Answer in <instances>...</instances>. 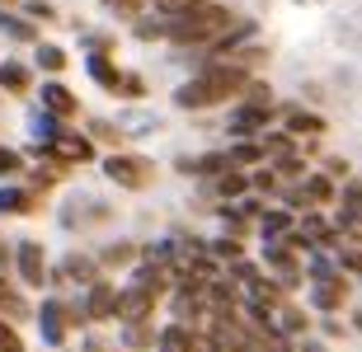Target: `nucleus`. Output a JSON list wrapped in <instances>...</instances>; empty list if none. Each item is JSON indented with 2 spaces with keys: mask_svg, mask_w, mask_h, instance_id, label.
<instances>
[{
  "mask_svg": "<svg viewBox=\"0 0 362 352\" xmlns=\"http://www.w3.org/2000/svg\"><path fill=\"white\" fill-rule=\"evenodd\" d=\"M165 33L175 42H212V38H226L230 33V10L226 5H198V10H184L175 14L170 24H165Z\"/></svg>",
  "mask_w": 362,
  "mask_h": 352,
  "instance_id": "obj_1",
  "label": "nucleus"
},
{
  "mask_svg": "<svg viewBox=\"0 0 362 352\" xmlns=\"http://www.w3.org/2000/svg\"><path fill=\"white\" fill-rule=\"evenodd\" d=\"M240 90H245V71L240 66H212L207 75L188 80L175 99L184 104V109H212V104H221V99H230V95H240Z\"/></svg>",
  "mask_w": 362,
  "mask_h": 352,
  "instance_id": "obj_2",
  "label": "nucleus"
},
{
  "mask_svg": "<svg viewBox=\"0 0 362 352\" xmlns=\"http://www.w3.org/2000/svg\"><path fill=\"white\" fill-rule=\"evenodd\" d=\"M151 174H156V169H151L146 160H136V155H113V160H108V178L122 183V188H146Z\"/></svg>",
  "mask_w": 362,
  "mask_h": 352,
  "instance_id": "obj_3",
  "label": "nucleus"
},
{
  "mask_svg": "<svg viewBox=\"0 0 362 352\" xmlns=\"http://www.w3.org/2000/svg\"><path fill=\"white\" fill-rule=\"evenodd\" d=\"M19 268H24V277L33 286L42 282V249H38V244H19Z\"/></svg>",
  "mask_w": 362,
  "mask_h": 352,
  "instance_id": "obj_4",
  "label": "nucleus"
},
{
  "mask_svg": "<svg viewBox=\"0 0 362 352\" xmlns=\"http://www.w3.org/2000/svg\"><path fill=\"white\" fill-rule=\"evenodd\" d=\"M113 310H118L113 291H108V286H94V296H90V315H94V320H104V315H113Z\"/></svg>",
  "mask_w": 362,
  "mask_h": 352,
  "instance_id": "obj_5",
  "label": "nucleus"
},
{
  "mask_svg": "<svg viewBox=\"0 0 362 352\" xmlns=\"http://www.w3.org/2000/svg\"><path fill=\"white\" fill-rule=\"evenodd\" d=\"M165 352H193V339H188V329H165V339H160Z\"/></svg>",
  "mask_w": 362,
  "mask_h": 352,
  "instance_id": "obj_6",
  "label": "nucleus"
},
{
  "mask_svg": "<svg viewBox=\"0 0 362 352\" xmlns=\"http://www.w3.org/2000/svg\"><path fill=\"white\" fill-rule=\"evenodd\" d=\"M42 99H47V109H52V113H71V109H76L62 85H47V90H42Z\"/></svg>",
  "mask_w": 362,
  "mask_h": 352,
  "instance_id": "obj_7",
  "label": "nucleus"
},
{
  "mask_svg": "<svg viewBox=\"0 0 362 352\" xmlns=\"http://www.w3.org/2000/svg\"><path fill=\"white\" fill-rule=\"evenodd\" d=\"M90 71H94V80H99V85H108V90H118V71H113V66H108V61H104V56H94V61H90Z\"/></svg>",
  "mask_w": 362,
  "mask_h": 352,
  "instance_id": "obj_8",
  "label": "nucleus"
},
{
  "mask_svg": "<svg viewBox=\"0 0 362 352\" xmlns=\"http://www.w3.org/2000/svg\"><path fill=\"white\" fill-rule=\"evenodd\" d=\"M264 118H269V113H264V109H250V113H235V132H255V127H264Z\"/></svg>",
  "mask_w": 362,
  "mask_h": 352,
  "instance_id": "obj_9",
  "label": "nucleus"
},
{
  "mask_svg": "<svg viewBox=\"0 0 362 352\" xmlns=\"http://www.w3.org/2000/svg\"><path fill=\"white\" fill-rule=\"evenodd\" d=\"M0 85H10V90H28V71L24 66H5V71H0Z\"/></svg>",
  "mask_w": 362,
  "mask_h": 352,
  "instance_id": "obj_10",
  "label": "nucleus"
},
{
  "mask_svg": "<svg viewBox=\"0 0 362 352\" xmlns=\"http://www.w3.org/2000/svg\"><path fill=\"white\" fill-rule=\"evenodd\" d=\"M57 150H62V155H71V160H90V155H94L90 141H57Z\"/></svg>",
  "mask_w": 362,
  "mask_h": 352,
  "instance_id": "obj_11",
  "label": "nucleus"
},
{
  "mask_svg": "<svg viewBox=\"0 0 362 352\" xmlns=\"http://www.w3.org/2000/svg\"><path fill=\"white\" fill-rule=\"evenodd\" d=\"M198 5H207V0H156V10L165 14H184V10H198Z\"/></svg>",
  "mask_w": 362,
  "mask_h": 352,
  "instance_id": "obj_12",
  "label": "nucleus"
},
{
  "mask_svg": "<svg viewBox=\"0 0 362 352\" xmlns=\"http://www.w3.org/2000/svg\"><path fill=\"white\" fill-rule=\"evenodd\" d=\"M292 132H325V122L310 113H292Z\"/></svg>",
  "mask_w": 362,
  "mask_h": 352,
  "instance_id": "obj_13",
  "label": "nucleus"
},
{
  "mask_svg": "<svg viewBox=\"0 0 362 352\" xmlns=\"http://www.w3.org/2000/svg\"><path fill=\"white\" fill-rule=\"evenodd\" d=\"M5 207H10V212H28V198L24 193H5L0 188V212H5Z\"/></svg>",
  "mask_w": 362,
  "mask_h": 352,
  "instance_id": "obj_14",
  "label": "nucleus"
},
{
  "mask_svg": "<svg viewBox=\"0 0 362 352\" xmlns=\"http://www.w3.org/2000/svg\"><path fill=\"white\" fill-rule=\"evenodd\" d=\"M0 305H5L10 315H24V310H28V305H24L19 296H14V291H5V282H0Z\"/></svg>",
  "mask_w": 362,
  "mask_h": 352,
  "instance_id": "obj_15",
  "label": "nucleus"
},
{
  "mask_svg": "<svg viewBox=\"0 0 362 352\" xmlns=\"http://www.w3.org/2000/svg\"><path fill=\"white\" fill-rule=\"evenodd\" d=\"M38 61H42L47 71H62V66H66V56L57 52V47H42V52H38Z\"/></svg>",
  "mask_w": 362,
  "mask_h": 352,
  "instance_id": "obj_16",
  "label": "nucleus"
},
{
  "mask_svg": "<svg viewBox=\"0 0 362 352\" xmlns=\"http://www.w3.org/2000/svg\"><path fill=\"white\" fill-rule=\"evenodd\" d=\"M0 352H24V343L14 339V334H10L5 324H0Z\"/></svg>",
  "mask_w": 362,
  "mask_h": 352,
  "instance_id": "obj_17",
  "label": "nucleus"
},
{
  "mask_svg": "<svg viewBox=\"0 0 362 352\" xmlns=\"http://www.w3.org/2000/svg\"><path fill=\"white\" fill-rule=\"evenodd\" d=\"M310 198L325 202V198H329V183H325V178H310Z\"/></svg>",
  "mask_w": 362,
  "mask_h": 352,
  "instance_id": "obj_18",
  "label": "nucleus"
},
{
  "mask_svg": "<svg viewBox=\"0 0 362 352\" xmlns=\"http://www.w3.org/2000/svg\"><path fill=\"white\" fill-rule=\"evenodd\" d=\"M240 188H245L240 174H226V178H221V193H240Z\"/></svg>",
  "mask_w": 362,
  "mask_h": 352,
  "instance_id": "obj_19",
  "label": "nucleus"
},
{
  "mask_svg": "<svg viewBox=\"0 0 362 352\" xmlns=\"http://www.w3.org/2000/svg\"><path fill=\"white\" fill-rule=\"evenodd\" d=\"M0 169H19V160H14L10 150H0Z\"/></svg>",
  "mask_w": 362,
  "mask_h": 352,
  "instance_id": "obj_20",
  "label": "nucleus"
},
{
  "mask_svg": "<svg viewBox=\"0 0 362 352\" xmlns=\"http://www.w3.org/2000/svg\"><path fill=\"white\" fill-rule=\"evenodd\" d=\"M344 263H349L353 272H362V254H344Z\"/></svg>",
  "mask_w": 362,
  "mask_h": 352,
  "instance_id": "obj_21",
  "label": "nucleus"
},
{
  "mask_svg": "<svg viewBox=\"0 0 362 352\" xmlns=\"http://www.w3.org/2000/svg\"><path fill=\"white\" fill-rule=\"evenodd\" d=\"M5 5H10V0H5Z\"/></svg>",
  "mask_w": 362,
  "mask_h": 352,
  "instance_id": "obj_22",
  "label": "nucleus"
}]
</instances>
